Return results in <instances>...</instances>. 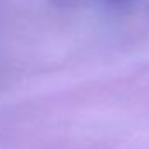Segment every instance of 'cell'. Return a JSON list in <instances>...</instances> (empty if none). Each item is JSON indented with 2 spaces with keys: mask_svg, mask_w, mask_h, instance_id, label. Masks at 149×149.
Returning a JSON list of instances; mask_svg holds the SVG:
<instances>
[{
  "mask_svg": "<svg viewBox=\"0 0 149 149\" xmlns=\"http://www.w3.org/2000/svg\"><path fill=\"white\" fill-rule=\"evenodd\" d=\"M102 2L109 3L113 7H125V5H128L130 2H134V0H102Z\"/></svg>",
  "mask_w": 149,
  "mask_h": 149,
  "instance_id": "1",
  "label": "cell"
}]
</instances>
